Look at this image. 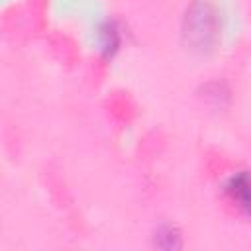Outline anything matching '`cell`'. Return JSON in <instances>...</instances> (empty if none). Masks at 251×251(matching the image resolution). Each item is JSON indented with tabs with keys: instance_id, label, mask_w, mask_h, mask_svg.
<instances>
[{
	"instance_id": "cell-4",
	"label": "cell",
	"mask_w": 251,
	"mask_h": 251,
	"mask_svg": "<svg viewBox=\"0 0 251 251\" xmlns=\"http://www.w3.org/2000/svg\"><path fill=\"white\" fill-rule=\"evenodd\" d=\"M155 245L161 249H178L180 247V235L173 226H163L155 233Z\"/></svg>"
},
{
	"instance_id": "cell-1",
	"label": "cell",
	"mask_w": 251,
	"mask_h": 251,
	"mask_svg": "<svg viewBox=\"0 0 251 251\" xmlns=\"http://www.w3.org/2000/svg\"><path fill=\"white\" fill-rule=\"evenodd\" d=\"M184 47L194 55H210L216 51L222 37V18L218 8L208 0H194L180 24Z\"/></svg>"
},
{
	"instance_id": "cell-3",
	"label": "cell",
	"mask_w": 251,
	"mask_h": 251,
	"mask_svg": "<svg viewBox=\"0 0 251 251\" xmlns=\"http://www.w3.org/2000/svg\"><path fill=\"white\" fill-rule=\"evenodd\" d=\"M122 37H120V29L114 22H104L100 25V49L104 53V57H114L116 51L120 49Z\"/></svg>"
},
{
	"instance_id": "cell-2",
	"label": "cell",
	"mask_w": 251,
	"mask_h": 251,
	"mask_svg": "<svg viewBox=\"0 0 251 251\" xmlns=\"http://www.w3.org/2000/svg\"><path fill=\"white\" fill-rule=\"evenodd\" d=\"M224 192L243 216L251 218V171H239L231 175L224 184Z\"/></svg>"
}]
</instances>
